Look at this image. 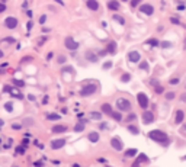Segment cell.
Returning <instances> with one entry per match:
<instances>
[{"instance_id": "obj_1", "label": "cell", "mask_w": 186, "mask_h": 167, "mask_svg": "<svg viewBox=\"0 0 186 167\" xmlns=\"http://www.w3.org/2000/svg\"><path fill=\"white\" fill-rule=\"evenodd\" d=\"M148 137H150L153 141H157V142H161V144L169 141V138H167V134L163 132V131H160V129L150 131V132H148Z\"/></svg>"}, {"instance_id": "obj_2", "label": "cell", "mask_w": 186, "mask_h": 167, "mask_svg": "<svg viewBox=\"0 0 186 167\" xmlns=\"http://www.w3.org/2000/svg\"><path fill=\"white\" fill-rule=\"evenodd\" d=\"M116 107L119 111H122V112H126V111L131 109V102H129V99H126V97H118L116 99Z\"/></svg>"}, {"instance_id": "obj_3", "label": "cell", "mask_w": 186, "mask_h": 167, "mask_svg": "<svg viewBox=\"0 0 186 167\" xmlns=\"http://www.w3.org/2000/svg\"><path fill=\"white\" fill-rule=\"evenodd\" d=\"M96 92H98V86L90 83V84H86L80 89V96H90V94H95Z\"/></svg>"}, {"instance_id": "obj_4", "label": "cell", "mask_w": 186, "mask_h": 167, "mask_svg": "<svg viewBox=\"0 0 186 167\" xmlns=\"http://www.w3.org/2000/svg\"><path fill=\"white\" fill-rule=\"evenodd\" d=\"M18 25H19V20H18V18H15V16H7L6 19H5V26L7 29H10V31L16 29Z\"/></svg>"}, {"instance_id": "obj_5", "label": "cell", "mask_w": 186, "mask_h": 167, "mask_svg": "<svg viewBox=\"0 0 186 167\" xmlns=\"http://www.w3.org/2000/svg\"><path fill=\"white\" fill-rule=\"evenodd\" d=\"M64 47H66L67 49H70V51H76V49L79 48V42L74 41L71 36H67L66 39H64Z\"/></svg>"}, {"instance_id": "obj_6", "label": "cell", "mask_w": 186, "mask_h": 167, "mask_svg": "<svg viewBox=\"0 0 186 167\" xmlns=\"http://www.w3.org/2000/svg\"><path fill=\"white\" fill-rule=\"evenodd\" d=\"M137 100H138V105L143 109H147V106H148V97H147L146 93H138L137 94Z\"/></svg>"}, {"instance_id": "obj_7", "label": "cell", "mask_w": 186, "mask_h": 167, "mask_svg": "<svg viewBox=\"0 0 186 167\" xmlns=\"http://www.w3.org/2000/svg\"><path fill=\"white\" fill-rule=\"evenodd\" d=\"M66 145V140L64 138H58V140H53L51 141V148L53 150H60Z\"/></svg>"}, {"instance_id": "obj_8", "label": "cell", "mask_w": 186, "mask_h": 167, "mask_svg": "<svg viewBox=\"0 0 186 167\" xmlns=\"http://www.w3.org/2000/svg\"><path fill=\"white\" fill-rule=\"evenodd\" d=\"M141 60V54L138 51H131V53H128V61L129 63H140Z\"/></svg>"}, {"instance_id": "obj_9", "label": "cell", "mask_w": 186, "mask_h": 167, "mask_svg": "<svg viewBox=\"0 0 186 167\" xmlns=\"http://www.w3.org/2000/svg\"><path fill=\"white\" fill-rule=\"evenodd\" d=\"M140 12L151 16V15L154 13V7H153V5H141V6H140Z\"/></svg>"}, {"instance_id": "obj_10", "label": "cell", "mask_w": 186, "mask_h": 167, "mask_svg": "<svg viewBox=\"0 0 186 167\" xmlns=\"http://www.w3.org/2000/svg\"><path fill=\"white\" fill-rule=\"evenodd\" d=\"M154 121V115L153 112H150V111H146L144 114H143V122L146 124V125H148V124H151Z\"/></svg>"}, {"instance_id": "obj_11", "label": "cell", "mask_w": 186, "mask_h": 167, "mask_svg": "<svg viewBox=\"0 0 186 167\" xmlns=\"http://www.w3.org/2000/svg\"><path fill=\"white\" fill-rule=\"evenodd\" d=\"M111 145H112L113 150H116V151H121L122 148H124V144H122V141L119 138H112L111 140Z\"/></svg>"}, {"instance_id": "obj_12", "label": "cell", "mask_w": 186, "mask_h": 167, "mask_svg": "<svg viewBox=\"0 0 186 167\" xmlns=\"http://www.w3.org/2000/svg\"><path fill=\"white\" fill-rule=\"evenodd\" d=\"M116 49H118L116 42H115V41H111V42L108 44V47H106V53L109 54V55H115V54H116Z\"/></svg>"}, {"instance_id": "obj_13", "label": "cell", "mask_w": 186, "mask_h": 167, "mask_svg": "<svg viewBox=\"0 0 186 167\" xmlns=\"http://www.w3.org/2000/svg\"><path fill=\"white\" fill-rule=\"evenodd\" d=\"M86 6L93 10V12H96V10H99V2L98 0H87L86 2Z\"/></svg>"}, {"instance_id": "obj_14", "label": "cell", "mask_w": 186, "mask_h": 167, "mask_svg": "<svg viewBox=\"0 0 186 167\" xmlns=\"http://www.w3.org/2000/svg\"><path fill=\"white\" fill-rule=\"evenodd\" d=\"M108 9H111V10H119L121 9V5L118 0H109L108 2Z\"/></svg>"}, {"instance_id": "obj_15", "label": "cell", "mask_w": 186, "mask_h": 167, "mask_svg": "<svg viewBox=\"0 0 186 167\" xmlns=\"http://www.w3.org/2000/svg\"><path fill=\"white\" fill-rule=\"evenodd\" d=\"M84 57H86V60L90 61V63H96V61H98V58H99V57H98L95 53H92V51H86Z\"/></svg>"}, {"instance_id": "obj_16", "label": "cell", "mask_w": 186, "mask_h": 167, "mask_svg": "<svg viewBox=\"0 0 186 167\" xmlns=\"http://www.w3.org/2000/svg\"><path fill=\"white\" fill-rule=\"evenodd\" d=\"M100 111H102V114H106V115H111L113 112L112 106H111L109 103H103V105L100 106Z\"/></svg>"}, {"instance_id": "obj_17", "label": "cell", "mask_w": 186, "mask_h": 167, "mask_svg": "<svg viewBox=\"0 0 186 167\" xmlns=\"http://www.w3.org/2000/svg\"><path fill=\"white\" fill-rule=\"evenodd\" d=\"M183 118H185V114H183V111H182V109H179V111L176 112L174 124H182V122H183Z\"/></svg>"}, {"instance_id": "obj_18", "label": "cell", "mask_w": 186, "mask_h": 167, "mask_svg": "<svg viewBox=\"0 0 186 167\" xmlns=\"http://www.w3.org/2000/svg\"><path fill=\"white\" fill-rule=\"evenodd\" d=\"M67 127L66 125H54L53 127V132L54 134H61V132H66Z\"/></svg>"}, {"instance_id": "obj_19", "label": "cell", "mask_w": 186, "mask_h": 167, "mask_svg": "<svg viewBox=\"0 0 186 167\" xmlns=\"http://www.w3.org/2000/svg\"><path fill=\"white\" fill-rule=\"evenodd\" d=\"M84 128H86V122L81 121V122H77V124H76L74 131H76V132H81V131H84Z\"/></svg>"}, {"instance_id": "obj_20", "label": "cell", "mask_w": 186, "mask_h": 167, "mask_svg": "<svg viewBox=\"0 0 186 167\" xmlns=\"http://www.w3.org/2000/svg\"><path fill=\"white\" fill-rule=\"evenodd\" d=\"M87 138H89L90 142H98V141H99V134L98 132H90L89 135H87Z\"/></svg>"}, {"instance_id": "obj_21", "label": "cell", "mask_w": 186, "mask_h": 167, "mask_svg": "<svg viewBox=\"0 0 186 167\" xmlns=\"http://www.w3.org/2000/svg\"><path fill=\"white\" fill-rule=\"evenodd\" d=\"M115 22H118V23H121V25H125V19L122 18V16H119V15H113V18H112Z\"/></svg>"}, {"instance_id": "obj_22", "label": "cell", "mask_w": 186, "mask_h": 167, "mask_svg": "<svg viewBox=\"0 0 186 167\" xmlns=\"http://www.w3.org/2000/svg\"><path fill=\"white\" fill-rule=\"evenodd\" d=\"M128 131L131 134H134V135H138L140 134V129L135 127V125H128Z\"/></svg>"}, {"instance_id": "obj_23", "label": "cell", "mask_w": 186, "mask_h": 167, "mask_svg": "<svg viewBox=\"0 0 186 167\" xmlns=\"http://www.w3.org/2000/svg\"><path fill=\"white\" fill-rule=\"evenodd\" d=\"M46 119H48V121H58V119H60V115L50 114V115H46Z\"/></svg>"}, {"instance_id": "obj_24", "label": "cell", "mask_w": 186, "mask_h": 167, "mask_svg": "<svg viewBox=\"0 0 186 167\" xmlns=\"http://www.w3.org/2000/svg\"><path fill=\"white\" fill-rule=\"evenodd\" d=\"M129 80H131V74H128V73L122 74V77H121V81H122V83H128Z\"/></svg>"}, {"instance_id": "obj_25", "label": "cell", "mask_w": 186, "mask_h": 167, "mask_svg": "<svg viewBox=\"0 0 186 167\" xmlns=\"http://www.w3.org/2000/svg\"><path fill=\"white\" fill-rule=\"evenodd\" d=\"M100 118H102V112H96V111H93L92 112V119L99 121Z\"/></svg>"}, {"instance_id": "obj_26", "label": "cell", "mask_w": 186, "mask_h": 167, "mask_svg": "<svg viewBox=\"0 0 186 167\" xmlns=\"http://www.w3.org/2000/svg\"><path fill=\"white\" fill-rule=\"evenodd\" d=\"M66 61H67V57H66V55H58V58H57V63H58L60 66H63Z\"/></svg>"}, {"instance_id": "obj_27", "label": "cell", "mask_w": 186, "mask_h": 167, "mask_svg": "<svg viewBox=\"0 0 186 167\" xmlns=\"http://www.w3.org/2000/svg\"><path fill=\"white\" fill-rule=\"evenodd\" d=\"M134 155H137V150L133 148V150H128L125 153V157H134Z\"/></svg>"}, {"instance_id": "obj_28", "label": "cell", "mask_w": 186, "mask_h": 167, "mask_svg": "<svg viewBox=\"0 0 186 167\" xmlns=\"http://www.w3.org/2000/svg\"><path fill=\"white\" fill-rule=\"evenodd\" d=\"M111 115H112V118L115 121H121V119H122V115H121L119 112H112Z\"/></svg>"}, {"instance_id": "obj_29", "label": "cell", "mask_w": 186, "mask_h": 167, "mask_svg": "<svg viewBox=\"0 0 186 167\" xmlns=\"http://www.w3.org/2000/svg\"><path fill=\"white\" fill-rule=\"evenodd\" d=\"M5 109H6L7 112H9V114H10V112H12V111H13V105H12V102H7L6 105H5Z\"/></svg>"}, {"instance_id": "obj_30", "label": "cell", "mask_w": 186, "mask_h": 167, "mask_svg": "<svg viewBox=\"0 0 186 167\" xmlns=\"http://www.w3.org/2000/svg\"><path fill=\"white\" fill-rule=\"evenodd\" d=\"M147 42H148L150 45H153V47H157V45H159V41L156 39V38H150V39L147 41Z\"/></svg>"}, {"instance_id": "obj_31", "label": "cell", "mask_w": 186, "mask_h": 167, "mask_svg": "<svg viewBox=\"0 0 186 167\" xmlns=\"http://www.w3.org/2000/svg\"><path fill=\"white\" fill-rule=\"evenodd\" d=\"M174 96H176V94H174V92H167V93H166V99L167 100H173V99H174Z\"/></svg>"}, {"instance_id": "obj_32", "label": "cell", "mask_w": 186, "mask_h": 167, "mask_svg": "<svg viewBox=\"0 0 186 167\" xmlns=\"http://www.w3.org/2000/svg\"><path fill=\"white\" fill-rule=\"evenodd\" d=\"M147 160H148V158H147L146 154H140V157L137 158V161H138V163H143V161H147Z\"/></svg>"}, {"instance_id": "obj_33", "label": "cell", "mask_w": 186, "mask_h": 167, "mask_svg": "<svg viewBox=\"0 0 186 167\" xmlns=\"http://www.w3.org/2000/svg\"><path fill=\"white\" fill-rule=\"evenodd\" d=\"M23 125H26V127H28V125H29V127H31V125H33V119H32V118H26V119L23 121Z\"/></svg>"}, {"instance_id": "obj_34", "label": "cell", "mask_w": 186, "mask_h": 167, "mask_svg": "<svg viewBox=\"0 0 186 167\" xmlns=\"http://www.w3.org/2000/svg\"><path fill=\"white\" fill-rule=\"evenodd\" d=\"M135 118H137V116H135V115H134V114H131V115H129V116H126V124H131V122H133V121L134 119H135Z\"/></svg>"}, {"instance_id": "obj_35", "label": "cell", "mask_w": 186, "mask_h": 167, "mask_svg": "<svg viewBox=\"0 0 186 167\" xmlns=\"http://www.w3.org/2000/svg\"><path fill=\"white\" fill-rule=\"evenodd\" d=\"M140 68H141V70H148V63L143 61V63L140 64Z\"/></svg>"}, {"instance_id": "obj_36", "label": "cell", "mask_w": 186, "mask_h": 167, "mask_svg": "<svg viewBox=\"0 0 186 167\" xmlns=\"http://www.w3.org/2000/svg\"><path fill=\"white\" fill-rule=\"evenodd\" d=\"M161 47H163V48H170V47H172V42L164 41V42H161Z\"/></svg>"}, {"instance_id": "obj_37", "label": "cell", "mask_w": 186, "mask_h": 167, "mask_svg": "<svg viewBox=\"0 0 186 167\" xmlns=\"http://www.w3.org/2000/svg\"><path fill=\"white\" fill-rule=\"evenodd\" d=\"M6 5H5V3H2V2H0V13H3V12H6Z\"/></svg>"}, {"instance_id": "obj_38", "label": "cell", "mask_w": 186, "mask_h": 167, "mask_svg": "<svg viewBox=\"0 0 186 167\" xmlns=\"http://www.w3.org/2000/svg\"><path fill=\"white\" fill-rule=\"evenodd\" d=\"M111 67H112V63H111V61H108V63L103 64V70H109Z\"/></svg>"}, {"instance_id": "obj_39", "label": "cell", "mask_w": 186, "mask_h": 167, "mask_svg": "<svg viewBox=\"0 0 186 167\" xmlns=\"http://www.w3.org/2000/svg\"><path fill=\"white\" fill-rule=\"evenodd\" d=\"M141 0H131V7H137Z\"/></svg>"}, {"instance_id": "obj_40", "label": "cell", "mask_w": 186, "mask_h": 167, "mask_svg": "<svg viewBox=\"0 0 186 167\" xmlns=\"http://www.w3.org/2000/svg\"><path fill=\"white\" fill-rule=\"evenodd\" d=\"M170 22H172V23H176V25H179L180 23L179 18H170Z\"/></svg>"}, {"instance_id": "obj_41", "label": "cell", "mask_w": 186, "mask_h": 167, "mask_svg": "<svg viewBox=\"0 0 186 167\" xmlns=\"http://www.w3.org/2000/svg\"><path fill=\"white\" fill-rule=\"evenodd\" d=\"M45 22H46V16H45V15H42V16L40 18V23H41V25H44Z\"/></svg>"}, {"instance_id": "obj_42", "label": "cell", "mask_w": 186, "mask_h": 167, "mask_svg": "<svg viewBox=\"0 0 186 167\" xmlns=\"http://www.w3.org/2000/svg\"><path fill=\"white\" fill-rule=\"evenodd\" d=\"M164 92V89L161 86H156V93H163Z\"/></svg>"}, {"instance_id": "obj_43", "label": "cell", "mask_w": 186, "mask_h": 167, "mask_svg": "<svg viewBox=\"0 0 186 167\" xmlns=\"http://www.w3.org/2000/svg\"><path fill=\"white\" fill-rule=\"evenodd\" d=\"M179 83V79L176 77V79H170V84H177Z\"/></svg>"}, {"instance_id": "obj_44", "label": "cell", "mask_w": 186, "mask_h": 167, "mask_svg": "<svg viewBox=\"0 0 186 167\" xmlns=\"http://www.w3.org/2000/svg\"><path fill=\"white\" fill-rule=\"evenodd\" d=\"M180 100H182V102H186V93H182V96H180Z\"/></svg>"}, {"instance_id": "obj_45", "label": "cell", "mask_w": 186, "mask_h": 167, "mask_svg": "<svg viewBox=\"0 0 186 167\" xmlns=\"http://www.w3.org/2000/svg\"><path fill=\"white\" fill-rule=\"evenodd\" d=\"M28 99L31 100V102H35V96H33V94H29V96H28Z\"/></svg>"}, {"instance_id": "obj_46", "label": "cell", "mask_w": 186, "mask_h": 167, "mask_svg": "<svg viewBox=\"0 0 186 167\" xmlns=\"http://www.w3.org/2000/svg\"><path fill=\"white\" fill-rule=\"evenodd\" d=\"M106 49H102V51H100V53H99V55H106Z\"/></svg>"}, {"instance_id": "obj_47", "label": "cell", "mask_w": 186, "mask_h": 167, "mask_svg": "<svg viewBox=\"0 0 186 167\" xmlns=\"http://www.w3.org/2000/svg\"><path fill=\"white\" fill-rule=\"evenodd\" d=\"M99 163H106V160L103 157H99Z\"/></svg>"}, {"instance_id": "obj_48", "label": "cell", "mask_w": 186, "mask_h": 167, "mask_svg": "<svg viewBox=\"0 0 186 167\" xmlns=\"http://www.w3.org/2000/svg\"><path fill=\"white\" fill-rule=\"evenodd\" d=\"M133 167H140V163H138V161H135V163L133 164Z\"/></svg>"}, {"instance_id": "obj_49", "label": "cell", "mask_w": 186, "mask_h": 167, "mask_svg": "<svg viewBox=\"0 0 186 167\" xmlns=\"http://www.w3.org/2000/svg\"><path fill=\"white\" fill-rule=\"evenodd\" d=\"M3 57H5V53H3V51L0 49V58H3Z\"/></svg>"}, {"instance_id": "obj_50", "label": "cell", "mask_w": 186, "mask_h": 167, "mask_svg": "<svg viewBox=\"0 0 186 167\" xmlns=\"http://www.w3.org/2000/svg\"><path fill=\"white\" fill-rule=\"evenodd\" d=\"M55 2H58V3H60L61 6H63V5H64V3H63V2H61V0H55Z\"/></svg>"}, {"instance_id": "obj_51", "label": "cell", "mask_w": 186, "mask_h": 167, "mask_svg": "<svg viewBox=\"0 0 186 167\" xmlns=\"http://www.w3.org/2000/svg\"><path fill=\"white\" fill-rule=\"evenodd\" d=\"M183 48L186 49V38H185V44H183Z\"/></svg>"}, {"instance_id": "obj_52", "label": "cell", "mask_w": 186, "mask_h": 167, "mask_svg": "<svg viewBox=\"0 0 186 167\" xmlns=\"http://www.w3.org/2000/svg\"><path fill=\"white\" fill-rule=\"evenodd\" d=\"M121 2H128V0H121Z\"/></svg>"}, {"instance_id": "obj_53", "label": "cell", "mask_w": 186, "mask_h": 167, "mask_svg": "<svg viewBox=\"0 0 186 167\" xmlns=\"http://www.w3.org/2000/svg\"><path fill=\"white\" fill-rule=\"evenodd\" d=\"M185 160H186V157H185Z\"/></svg>"}]
</instances>
